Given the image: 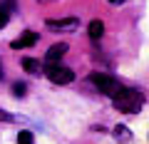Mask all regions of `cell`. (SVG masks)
Here are the masks:
<instances>
[{
	"instance_id": "6da1fadb",
	"label": "cell",
	"mask_w": 149,
	"mask_h": 144,
	"mask_svg": "<svg viewBox=\"0 0 149 144\" xmlns=\"http://www.w3.org/2000/svg\"><path fill=\"white\" fill-rule=\"evenodd\" d=\"M142 102H144L142 92H139V90H132V87H119V90L112 95V104L117 107L119 112H127V114L137 112L139 107H142Z\"/></svg>"
},
{
	"instance_id": "7a4b0ae2",
	"label": "cell",
	"mask_w": 149,
	"mask_h": 144,
	"mask_svg": "<svg viewBox=\"0 0 149 144\" xmlns=\"http://www.w3.org/2000/svg\"><path fill=\"white\" fill-rule=\"evenodd\" d=\"M42 75L47 77L52 85H70V82L74 80V72L70 67H65V65H60V62H52V65H47V67H42Z\"/></svg>"
},
{
	"instance_id": "3957f363",
	"label": "cell",
	"mask_w": 149,
	"mask_h": 144,
	"mask_svg": "<svg viewBox=\"0 0 149 144\" xmlns=\"http://www.w3.org/2000/svg\"><path fill=\"white\" fill-rule=\"evenodd\" d=\"M90 82H92V85H95L97 90L102 92V95H109V97L114 95L119 87H122V85H119V82L114 80L112 75H104V72H92V75H90Z\"/></svg>"
},
{
	"instance_id": "277c9868",
	"label": "cell",
	"mask_w": 149,
	"mask_h": 144,
	"mask_svg": "<svg viewBox=\"0 0 149 144\" xmlns=\"http://www.w3.org/2000/svg\"><path fill=\"white\" fill-rule=\"evenodd\" d=\"M50 30H57V32H74L80 27V20L77 17H60V20H47Z\"/></svg>"
},
{
	"instance_id": "5b68a950",
	"label": "cell",
	"mask_w": 149,
	"mask_h": 144,
	"mask_svg": "<svg viewBox=\"0 0 149 144\" xmlns=\"http://www.w3.org/2000/svg\"><path fill=\"white\" fill-rule=\"evenodd\" d=\"M67 50H70V47H67V42H57V45H52V47L47 50L45 60H47L50 65H52V62H60V60L65 57V52H67Z\"/></svg>"
},
{
	"instance_id": "8992f818",
	"label": "cell",
	"mask_w": 149,
	"mask_h": 144,
	"mask_svg": "<svg viewBox=\"0 0 149 144\" xmlns=\"http://www.w3.org/2000/svg\"><path fill=\"white\" fill-rule=\"evenodd\" d=\"M35 42H37V32H25V35H20L17 40H13L10 47L13 50H22V47H32Z\"/></svg>"
},
{
	"instance_id": "52a82bcc",
	"label": "cell",
	"mask_w": 149,
	"mask_h": 144,
	"mask_svg": "<svg viewBox=\"0 0 149 144\" xmlns=\"http://www.w3.org/2000/svg\"><path fill=\"white\" fill-rule=\"evenodd\" d=\"M87 32H90L92 40H100L102 35H104V22H102V20H92L90 27H87Z\"/></svg>"
},
{
	"instance_id": "ba28073f",
	"label": "cell",
	"mask_w": 149,
	"mask_h": 144,
	"mask_svg": "<svg viewBox=\"0 0 149 144\" xmlns=\"http://www.w3.org/2000/svg\"><path fill=\"white\" fill-rule=\"evenodd\" d=\"M10 13H13V0H5L0 5V27H5L8 20H10Z\"/></svg>"
},
{
	"instance_id": "9c48e42d",
	"label": "cell",
	"mask_w": 149,
	"mask_h": 144,
	"mask_svg": "<svg viewBox=\"0 0 149 144\" xmlns=\"http://www.w3.org/2000/svg\"><path fill=\"white\" fill-rule=\"evenodd\" d=\"M22 67H25L30 75H40V72H42V65L37 62V60H32V57H25V60H22Z\"/></svg>"
},
{
	"instance_id": "30bf717a",
	"label": "cell",
	"mask_w": 149,
	"mask_h": 144,
	"mask_svg": "<svg viewBox=\"0 0 149 144\" xmlns=\"http://www.w3.org/2000/svg\"><path fill=\"white\" fill-rule=\"evenodd\" d=\"M114 137H117L119 142H129V139H132V134H129V129H127V127L117 124V127H114Z\"/></svg>"
},
{
	"instance_id": "8fae6325",
	"label": "cell",
	"mask_w": 149,
	"mask_h": 144,
	"mask_svg": "<svg viewBox=\"0 0 149 144\" xmlns=\"http://www.w3.org/2000/svg\"><path fill=\"white\" fill-rule=\"evenodd\" d=\"M25 90H27L25 82H15V85H13V95L15 97H25Z\"/></svg>"
},
{
	"instance_id": "7c38bea8",
	"label": "cell",
	"mask_w": 149,
	"mask_h": 144,
	"mask_svg": "<svg viewBox=\"0 0 149 144\" xmlns=\"http://www.w3.org/2000/svg\"><path fill=\"white\" fill-rule=\"evenodd\" d=\"M17 144H32V132H20L17 134Z\"/></svg>"
},
{
	"instance_id": "4fadbf2b",
	"label": "cell",
	"mask_w": 149,
	"mask_h": 144,
	"mask_svg": "<svg viewBox=\"0 0 149 144\" xmlns=\"http://www.w3.org/2000/svg\"><path fill=\"white\" fill-rule=\"evenodd\" d=\"M0 119H3V122H13V114H8L5 109H0Z\"/></svg>"
},
{
	"instance_id": "5bb4252c",
	"label": "cell",
	"mask_w": 149,
	"mask_h": 144,
	"mask_svg": "<svg viewBox=\"0 0 149 144\" xmlns=\"http://www.w3.org/2000/svg\"><path fill=\"white\" fill-rule=\"evenodd\" d=\"M107 3H112V5H119V3H127V0H107Z\"/></svg>"
},
{
	"instance_id": "9a60e30c",
	"label": "cell",
	"mask_w": 149,
	"mask_h": 144,
	"mask_svg": "<svg viewBox=\"0 0 149 144\" xmlns=\"http://www.w3.org/2000/svg\"><path fill=\"white\" fill-rule=\"evenodd\" d=\"M0 77H3V65H0Z\"/></svg>"
}]
</instances>
